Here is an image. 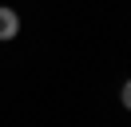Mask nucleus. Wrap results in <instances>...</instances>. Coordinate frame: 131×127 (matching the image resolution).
<instances>
[{
    "mask_svg": "<svg viewBox=\"0 0 131 127\" xmlns=\"http://www.w3.org/2000/svg\"><path fill=\"white\" fill-rule=\"evenodd\" d=\"M16 36H20V16H16V8L0 4V44H8V40H16Z\"/></svg>",
    "mask_w": 131,
    "mask_h": 127,
    "instance_id": "nucleus-1",
    "label": "nucleus"
}]
</instances>
